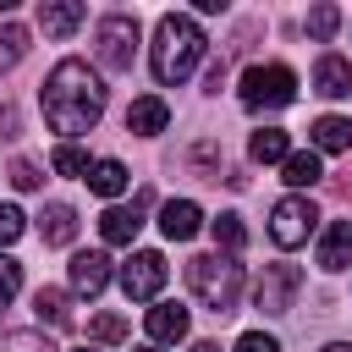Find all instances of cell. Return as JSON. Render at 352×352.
Returning <instances> with one entry per match:
<instances>
[{
    "instance_id": "obj_20",
    "label": "cell",
    "mask_w": 352,
    "mask_h": 352,
    "mask_svg": "<svg viewBox=\"0 0 352 352\" xmlns=\"http://www.w3.org/2000/svg\"><path fill=\"white\" fill-rule=\"evenodd\" d=\"M126 182H132V176H126V165H121V160H94V170H88V187H94L99 198H121V192H126Z\"/></svg>"
},
{
    "instance_id": "obj_28",
    "label": "cell",
    "mask_w": 352,
    "mask_h": 352,
    "mask_svg": "<svg viewBox=\"0 0 352 352\" xmlns=\"http://www.w3.org/2000/svg\"><path fill=\"white\" fill-rule=\"evenodd\" d=\"M88 336H94V341H126V319H121V314H99V319L88 324Z\"/></svg>"
},
{
    "instance_id": "obj_27",
    "label": "cell",
    "mask_w": 352,
    "mask_h": 352,
    "mask_svg": "<svg viewBox=\"0 0 352 352\" xmlns=\"http://www.w3.org/2000/svg\"><path fill=\"white\" fill-rule=\"evenodd\" d=\"M336 28H341V11H336V6H314V11H308V33H314L319 44L336 38Z\"/></svg>"
},
{
    "instance_id": "obj_7",
    "label": "cell",
    "mask_w": 352,
    "mask_h": 352,
    "mask_svg": "<svg viewBox=\"0 0 352 352\" xmlns=\"http://www.w3.org/2000/svg\"><path fill=\"white\" fill-rule=\"evenodd\" d=\"M297 292H302V270L297 264H264V275L253 286V302H258V314H292Z\"/></svg>"
},
{
    "instance_id": "obj_30",
    "label": "cell",
    "mask_w": 352,
    "mask_h": 352,
    "mask_svg": "<svg viewBox=\"0 0 352 352\" xmlns=\"http://www.w3.org/2000/svg\"><path fill=\"white\" fill-rule=\"evenodd\" d=\"M22 220H28V214H22L16 204H0V248H11V242L22 236Z\"/></svg>"
},
{
    "instance_id": "obj_31",
    "label": "cell",
    "mask_w": 352,
    "mask_h": 352,
    "mask_svg": "<svg viewBox=\"0 0 352 352\" xmlns=\"http://www.w3.org/2000/svg\"><path fill=\"white\" fill-rule=\"evenodd\" d=\"M44 176H38V165L33 160H11V187H22V192H33Z\"/></svg>"
},
{
    "instance_id": "obj_24",
    "label": "cell",
    "mask_w": 352,
    "mask_h": 352,
    "mask_svg": "<svg viewBox=\"0 0 352 352\" xmlns=\"http://www.w3.org/2000/svg\"><path fill=\"white\" fill-rule=\"evenodd\" d=\"M280 170H286V182H292V187H314V182L324 176L314 148H308V154H286V165H280Z\"/></svg>"
},
{
    "instance_id": "obj_9",
    "label": "cell",
    "mask_w": 352,
    "mask_h": 352,
    "mask_svg": "<svg viewBox=\"0 0 352 352\" xmlns=\"http://www.w3.org/2000/svg\"><path fill=\"white\" fill-rule=\"evenodd\" d=\"M154 204V192H138L132 204H110L104 214H99V236L110 242V248H126L138 231H143V209Z\"/></svg>"
},
{
    "instance_id": "obj_18",
    "label": "cell",
    "mask_w": 352,
    "mask_h": 352,
    "mask_svg": "<svg viewBox=\"0 0 352 352\" xmlns=\"http://www.w3.org/2000/svg\"><path fill=\"white\" fill-rule=\"evenodd\" d=\"M308 138H314L319 154H346V148H352V121H346V116H319V121L308 126Z\"/></svg>"
},
{
    "instance_id": "obj_8",
    "label": "cell",
    "mask_w": 352,
    "mask_h": 352,
    "mask_svg": "<svg viewBox=\"0 0 352 352\" xmlns=\"http://www.w3.org/2000/svg\"><path fill=\"white\" fill-rule=\"evenodd\" d=\"M165 275H170V264H165V253H154V248H143V253H132V258L121 264V292H126L132 302H148V297H160V286H165Z\"/></svg>"
},
{
    "instance_id": "obj_25",
    "label": "cell",
    "mask_w": 352,
    "mask_h": 352,
    "mask_svg": "<svg viewBox=\"0 0 352 352\" xmlns=\"http://www.w3.org/2000/svg\"><path fill=\"white\" fill-rule=\"evenodd\" d=\"M209 231H214V242H220L226 253H242V242H248L242 214H220V220H209Z\"/></svg>"
},
{
    "instance_id": "obj_6",
    "label": "cell",
    "mask_w": 352,
    "mask_h": 352,
    "mask_svg": "<svg viewBox=\"0 0 352 352\" xmlns=\"http://www.w3.org/2000/svg\"><path fill=\"white\" fill-rule=\"evenodd\" d=\"M314 226H319V209H314V198H302V192H292V198H280V204L270 209V242H275V248H302Z\"/></svg>"
},
{
    "instance_id": "obj_3",
    "label": "cell",
    "mask_w": 352,
    "mask_h": 352,
    "mask_svg": "<svg viewBox=\"0 0 352 352\" xmlns=\"http://www.w3.org/2000/svg\"><path fill=\"white\" fill-rule=\"evenodd\" d=\"M187 286H192V297L209 314H231L236 297H242V264H236V253H198L187 264Z\"/></svg>"
},
{
    "instance_id": "obj_34",
    "label": "cell",
    "mask_w": 352,
    "mask_h": 352,
    "mask_svg": "<svg viewBox=\"0 0 352 352\" xmlns=\"http://www.w3.org/2000/svg\"><path fill=\"white\" fill-rule=\"evenodd\" d=\"M324 352H352V346H346V341H336V346H324Z\"/></svg>"
},
{
    "instance_id": "obj_1",
    "label": "cell",
    "mask_w": 352,
    "mask_h": 352,
    "mask_svg": "<svg viewBox=\"0 0 352 352\" xmlns=\"http://www.w3.org/2000/svg\"><path fill=\"white\" fill-rule=\"evenodd\" d=\"M99 116H104V82H99V72L88 60L66 55L44 77V121H50V132L77 138V132H94Z\"/></svg>"
},
{
    "instance_id": "obj_19",
    "label": "cell",
    "mask_w": 352,
    "mask_h": 352,
    "mask_svg": "<svg viewBox=\"0 0 352 352\" xmlns=\"http://www.w3.org/2000/svg\"><path fill=\"white\" fill-rule=\"evenodd\" d=\"M248 154H253L258 165H275V160L286 165V154H292V138H286L280 126H258V132L248 138Z\"/></svg>"
},
{
    "instance_id": "obj_26",
    "label": "cell",
    "mask_w": 352,
    "mask_h": 352,
    "mask_svg": "<svg viewBox=\"0 0 352 352\" xmlns=\"http://www.w3.org/2000/svg\"><path fill=\"white\" fill-rule=\"evenodd\" d=\"M0 352H55V346H50L38 330H6V336H0Z\"/></svg>"
},
{
    "instance_id": "obj_15",
    "label": "cell",
    "mask_w": 352,
    "mask_h": 352,
    "mask_svg": "<svg viewBox=\"0 0 352 352\" xmlns=\"http://www.w3.org/2000/svg\"><path fill=\"white\" fill-rule=\"evenodd\" d=\"M314 94H324V99H346V94H352V60H341V55H319V66H314Z\"/></svg>"
},
{
    "instance_id": "obj_21",
    "label": "cell",
    "mask_w": 352,
    "mask_h": 352,
    "mask_svg": "<svg viewBox=\"0 0 352 352\" xmlns=\"http://www.w3.org/2000/svg\"><path fill=\"white\" fill-rule=\"evenodd\" d=\"M33 314H38L44 324H72V297H66L60 286H38V292H33Z\"/></svg>"
},
{
    "instance_id": "obj_16",
    "label": "cell",
    "mask_w": 352,
    "mask_h": 352,
    "mask_svg": "<svg viewBox=\"0 0 352 352\" xmlns=\"http://www.w3.org/2000/svg\"><path fill=\"white\" fill-rule=\"evenodd\" d=\"M38 236H44V248H66V242L77 236V209H72V204H44Z\"/></svg>"
},
{
    "instance_id": "obj_10",
    "label": "cell",
    "mask_w": 352,
    "mask_h": 352,
    "mask_svg": "<svg viewBox=\"0 0 352 352\" xmlns=\"http://www.w3.org/2000/svg\"><path fill=\"white\" fill-rule=\"evenodd\" d=\"M198 226H204V209H198L192 198H170V204L160 209V231H165V242H192Z\"/></svg>"
},
{
    "instance_id": "obj_5",
    "label": "cell",
    "mask_w": 352,
    "mask_h": 352,
    "mask_svg": "<svg viewBox=\"0 0 352 352\" xmlns=\"http://www.w3.org/2000/svg\"><path fill=\"white\" fill-rule=\"evenodd\" d=\"M94 50H99V66H104V72H132V55H138V16H126V11L104 16L99 33H94Z\"/></svg>"
},
{
    "instance_id": "obj_17",
    "label": "cell",
    "mask_w": 352,
    "mask_h": 352,
    "mask_svg": "<svg viewBox=\"0 0 352 352\" xmlns=\"http://www.w3.org/2000/svg\"><path fill=\"white\" fill-rule=\"evenodd\" d=\"M143 330H148L154 341H182V336H187V308H182V302H154V308L143 314Z\"/></svg>"
},
{
    "instance_id": "obj_13",
    "label": "cell",
    "mask_w": 352,
    "mask_h": 352,
    "mask_svg": "<svg viewBox=\"0 0 352 352\" xmlns=\"http://www.w3.org/2000/svg\"><path fill=\"white\" fill-rule=\"evenodd\" d=\"M352 264V220H330L324 236H319V270H346Z\"/></svg>"
},
{
    "instance_id": "obj_2",
    "label": "cell",
    "mask_w": 352,
    "mask_h": 352,
    "mask_svg": "<svg viewBox=\"0 0 352 352\" xmlns=\"http://www.w3.org/2000/svg\"><path fill=\"white\" fill-rule=\"evenodd\" d=\"M198 55H204V33H198V22L182 16V11H165L160 28H154V44H148L154 82H165V88H170V82H187L192 66H198Z\"/></svg>"
},
{
    "instance_id": "obj_32",
    "label": "cell",
    "mask_w": 352,
    "mask_h": 352,
    "mask_svg": "<svg viewBox=\"0 0 352 352\" xmlns=\"http://www.w3.org/2000/svg\"><path fill=\"white\" fill-rule=\"evenodd\" d=\"M231 352H280V341L275 336H264V330H248V336H236V346Z\"/></svg>"
},
{
    "instance_id": "obj_33",
    "label": "cell",
    "mask_w": 352,
    "mask_h": 352,
    "mask_svg": "<svg viewBox=\"0 0 352 352\" xmlns=\"http://www.w3.org/2000/svg\"><path fill=\"white\" fill-rule=\"evenodd\" d=\"M192 352H220V346H214V341H198V346H192Z\"/></svg>"
},
{
    "instance_id": "obj_23",
    "label": "cell",
    "mask_w": 352,
    "mask_h": 352,
    "mask_svg": "<svg viewBox=\"0 0 352 352\" xmlns=\"http://www.w3.org/2000/svg\"><path fill=\"white\" fill-rule=\"evenodd\" d=\"M50 170H55V176H82V182H88L94 165H88V154H82L77 143H60V148L50 154Z\"/></svg>"
},
{
    "instance_id": "obj_12",
    "label": "cell",
    "mask_w": 352,
    "mask_h": 352,
    "mask_svg": "<svg viewBox=\"0 0 352 352\" xmlns=\"http://www.w3.org/2000/svg\"><path fill=\"white\" fill-rule=\"evenodd\" d=\"M104 286H110V258H104L99 248H94V253H77V258H72V292H77V297H99Z\"/></svg>"
},
{
    "instance_id": "obj_29",
    "label": "cell",
    "mask_w": 352,
    "mask_h": 352,
    "mask_svg": "<svg viewBox=\"0 0 352 352\" xmlns=\"http://www.w3.org/2000/svg\"><path fill=\"white\" fill-rule=\"evenodd\" d=\"M16 292H22V264L0 253V308H6V302H11Z\"/></svg>"
},
{
    "instance_id": "obj_4",
    "label": "cell",
    "mask_w": 352,
    "mask_h": 352,
    "mask_svg": "<svg viewBox=\"0 0 352 352\" xmlns=\"http://www.w3.org/2000/svg\"><path fill=\"white\" fill-rule=\"evenodd\" d=\"M297 99V72L270 60V66H248L242 72V104L248 110H280Z\"/></svg>"
},
{
    "instance_id": "obj_11",
    "label": "cell",
    "mask_w": 352,
    "mask_h": 352,
    "mask_svg": "<svg viewBox=\"0 0 352 352\" xmlns=\"http://www.w3.org/2000/svg\"><path fill=\"white\" fill-rule=\"evenodd\" d=\"M165 126H170V104H165L160 94H143V99H132V104H126V132L154 138V132H165Z\"/></svg>"
},
{
    "instance_id": "obj_22",
    "label": "cell",
    "mask_w": 352,
    "mask_h": 352,
    "mask_svg": "<svg viewBox=\"0 0 352 352\" xmlns=\"http://www.w3.org/2000/svg\"><path fill=\"white\" fill-rule=\"evenodd\" d=\"M28 55V28L22 22H0V72H11Z\"/></svg>"
},
{
    "instance_id": "obj_14",
    "label": "cell",
    "mask_w": 352,
    "mask_h": 352,
    "mask_svg": "<svg viewBox=\"0 0 352 352\" xmlns=\"http://www.w3.org/2000/svg\"><path fill=\"white\" fill-rule=\"evenodd\" d=\"M82 16H88V6H77V0H44V6H38V28H44L50 38L77 33V28H82Z\"/></svg>"
},
{
    "instance_id": "obj_35",
    "label": "cell",
    "mask_w": 352,
    "mask_h": 352,
    "mask_svg": "<svg viewBox=\"0 0 352 352\" xmlns=\"http://www.w3.org/2000/svg\"><path fill=\"white\" fill-rule=\"evenodd\" d=\"M138 352H160V346H138Z\"/></svg>"
}]
</instances>
